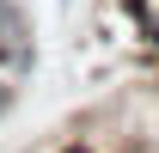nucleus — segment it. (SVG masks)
<instances>
[{"mask_svg": "<svg viewBox=\"0 0 159 153\" xmlns=\"http://www.w3.org/2000/svg\"><path fill=\"white\" fill-rule=\"evenodd\" d=\"M37 67V37H31V12L19 0H0V74H31Z\"/></svg>", "mask_w": 159, "mask_h": 153, "instance_id": "nucleus-1", "label": "nucleus"}, {"mask_svg": "<svg viewBox=\"0 0 159 153\" xmlns=\"http://www.w3.org/2000/svg\"><path fill=\"white\" fill-rule=\"evenodd\" d=\"M61 153H92V147H86V141H67V147H61Z\"/></svg>", "mask_w": 159, "mask_h": 153, "instance_id": "nucleus-4", "label": "nucleus"}, {"mask_svg": "<svg viewBox=\"0 0 159 153\" xmlns=\"http://www.w3.org/2000/svg\"><path fill=\"white\" fill-rule=\"evenodd\" d=\"M129 19L141 25V37L159 43V0H129Z\"/></svg>", "mask_w": 159, "mask_h": 153, "instance_id": "nucleus-2", "label": "nucleus"}, {"mask_svg": "<svg viewBox=\"0 0 159 153\" xmlns=\"http://www.w3.org/2000/svg\"><path fill=\"white\" fill-rule=\"evenodd\" d=\"M12 104H19V86H12V74H0V123L12 116Z\"/></svg>", "mask_w": 159, "mask_h": 153, "instance_id": "nucleus-3", "label": "nucleus"}, {"mask_svg": "<svg viewBox=\"0 0 159 153\" xmlns=\"http://www.w3.org/2000/svg\"><path fill=\"white\" fill-rule=\"evenodd\" d=\"M129 153H153V147H129Z\"/></svg>", "mask_w": 159, "mask_h": 153, "instance_id": "nucleus-5", "label": "nucleus"}]
</instances>
